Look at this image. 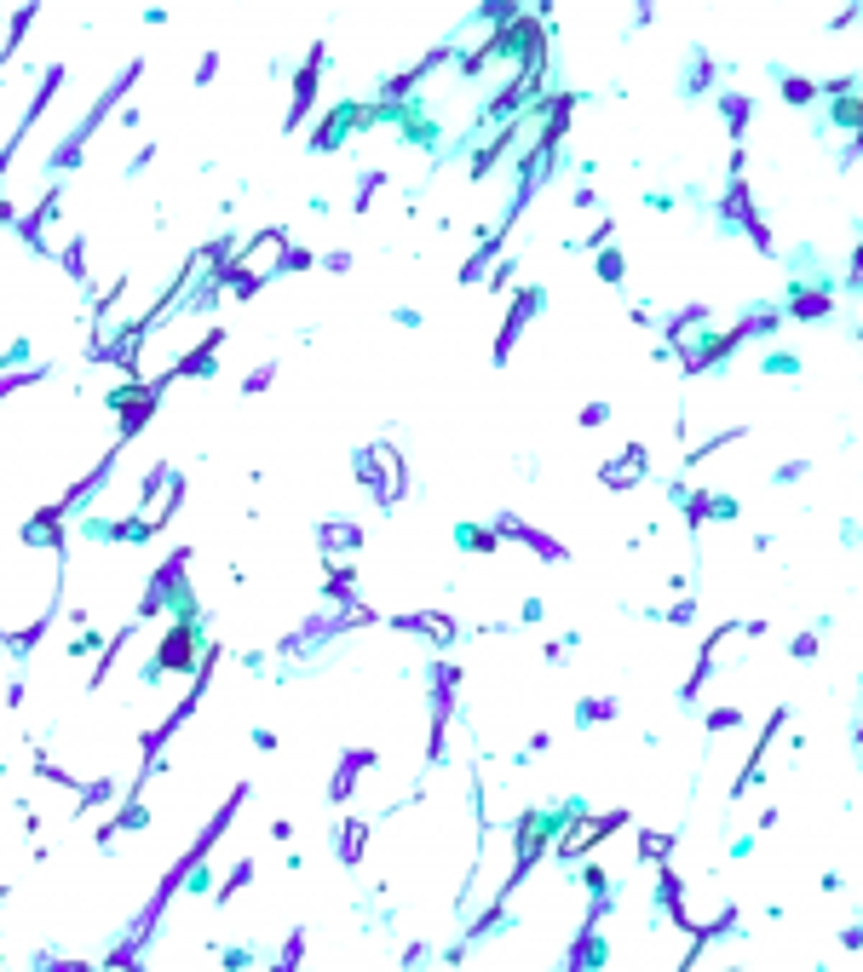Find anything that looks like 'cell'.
<instances>
[{
  "instance_id": "cell-1",
  "label": "cell",
  "mask_w": 863,
  "mask_h": 972,
  "mask_svg": "<svg viewBox=\"0 0 863 972\" xmlns=\"http://www.w3.org/2000/svg\"><path fill=\"white\" fill-rule=\"evenodd\" d=\"M829 311H835V288H829V282H817V288L794 282V288H789V305H783V317H794V323H823Z\"/></svg>"
},
{
  "instance_id": "cell-2",
  "label": "cell",
  "mask_w": 863,
  "mask_h": 972,
  "mask_svg": "<svg viewBox=\"0 0 863 972\" xmlns=\"http://www.w3.org/2000/svg\"><path fill=\"white\" fill-rule=\"evenodd\" d=\"M599 478H605L610 489L639 484V478H645V449H639V443H628V455H622V461H605V466H599Z\"/></svg>"
},
{
  "instance_id": "cell-3",
  "label": "cell",
  "mask_w": 863,
  "mask_h": 972,
  "mask_svg": "<svg viewBox=\"0 0 863 972\" xmlns=\"http://www.w3.org/2000/svg\"><path fill=\"white\" fill-rule=\"evenodd\" d=\"M725 116H731V133L743 139L748 116H754V98H743V93H725Z\"/></svg>"
},
{
  "instance_id": "cell-4",
  "label": "cell",
  "mask_w": 863,
  "mask_h": 972,
  "mask_svg": "<svg viewBox=\"0 0 863 972\" xmlns=\"http://www.w3.org/2000/svg\"><path fill=\"white\" fill-rule=\"evenodd\" d=\"M777 87H783V98H789V104H812V98H817V81H806V75H783Z\"/></svg>"
},
{
  "instance_id": "cell-5",
  "label": "cell",
  "mask_w": 863,
  "mask_h": 972,
  "mask_svg": "<svg viewBox=\"0 0 863 972\" xmlns=\"http://www.w3.org/2000/svg\"><path fill=\"white\" fill-rule=\"evenodd\" d=\"M599 277H605V282H622V254H616V248H605V254H599Z\"/></svg>"
},
{
  "instance_id": "cell-6",
  "label": "cell",
  "mask_w": 863,
  "mask_h": 972,
  "mask_svg": "<svg viewBox=\"0 0 863 972\" xmlns=\"http://www.w3.org/2000/svg\"><path fill=\"white\" fill-rule=\"evenodd\" d=\"M731 725H743L737 708H714V714H708V731H731Z\"/></svg>"
},
{
  "instance_id": "cell-7",
  "label": "cell",
  "mask_w": 863,
  "mask_h": 972,
  "mask_svg": "<svg viewBox=\"0 0 863 972\" xmlns=\"http://www.w3.org/2000/svg\"><path fill=\"white\" fill-rule=\"evenodd\" d=\"M789 656H817V633H794Z\"/></svg>"
},
{
  "instance_id": "cell-8",
  "label": "cell",
  "mask_w": 863,
  "mask_h": 972,
  "mask_svg": "<svg viewBox=\"0 0 863 972\" xmlns=\"http://www.w3.org/2000/svg\"><path fill=\"white\" fill-rule=\"evenodd\" d=\"M605 415H610V403H587V409H582V426H599Z\"/></svg>"
},
{
  "instance_id": "cell-9",
  "label": "cell",
  "mask_w": 863,
  "mask_h": 972,
  "mask_svg": "<svg viewBox=\"0 0 863 972\" xmlns=\"http://www.w3.org/2000/svg\"><path fill=\"white\" fill-rule=\"evenodd\" d=\"M794 478H806V461H794V466H777V484H794Z\"/></svg>"
},
{
  "instance_id": "cell-10",
  "label": "cell",
  "mask_w": 863,
  "mask_h": 972,
  "mask_svg": "<svg viewBox=\"0 0 863 972\" xmlns=\"http://www.w3.org/2000/svg\"><path fill=\"white\" fill-rule=\"evenodd\" d=\"M858 748H863V719H858Z\"/></svg>"
},
{
  "instance_id": "cell-11",
  "label": "cell",
  "mask_w": 863,
  "mask_h": 972,
  "mask_svg": "<svg viewBox=\"0 0 863 972\" xmlns=\"http://www.w3.org/2000/svg\"><path fill=\"white\" fill-rule=\"evenodd\" d=\"M858 346H863V328H858Z\"/></svg>"
}]
</instances>
